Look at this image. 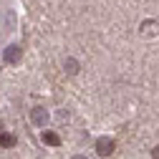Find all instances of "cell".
Segmentation results:
<instances>
[{"instance_id": "6", "label": "cell", "mask_w": 159, "mask_h": 159, "mask_svg": "<svg viewBox=\"0 0 159 159\" xmlns=\"http://www.w3.org/2000/svg\"><path fill=\"white\" fill-rule=\"evenodd\" d=\"M154 159H159V147H157V149H154Z\"/></svg>"}, {"instance_id": "5", "label": "cell", "mask_w": 159, "mask_h": 159, "mask_svg": "<svg viewBox=\"0 0 159 159\" xmlns=\"http://www.w3.org/2000/svg\"><path fill=\"white\" fill-rule=\"evenodd\" d=\"M33 119H35V121H43V109H35V114H33Z\"/></svg>"}, {"instance_id": "1", "label": "cell", "mask_w": 159, "mask_h": 159, "mask_svg": "<svg viewBox=\"0 0 159 159\" xmlns=\"http://www.w3.org/2000/svg\"><path fill=\"white\" fill-rule=\"evenodd\" d=\"M96 149H98L101 157H106V154L114 152V142H111V139H98V142H96Z\"/></svg>"}, {"instance_id": "7", "label": "cell", "mask_w": 159, "mask_h": 159, "mask_svg": "<svg viewBox=\"0 0 159 159\" xmlns=\"http://www.w3.org/2000/svg\"><path fill=\"white\" fill-rule=\"evenodd\" d=\"M76 159H84V157H76Z\"/></svg>"}, {"instance_id": "4", "label": "cell", "mask_w": 159, "mask_h": 159, "mask_svg": "<svg viewBox=\"0 0 159 159\" xmlns=\"http://www.w3.org/2000/svg\"><path fill=\"white\" fill-rule=\"evenodd\" d=\"M15 144V136L10 134H0V147H13Z\"/></svg>"}, {"instance_id": "3", "label": "cell", "mask_w": 159, "mask_h": 159, "mask_svg": "<svg viewBox=\"0 0 159 159\" xmlns=\"http://www.w3.org/2000/svg\"><path fill=\"white\" fill-rule=\"evenodd\" d=\"M43 142L51 144V147H58V144H61V136L53 134V131H43Z\"/></svg>"}, {"instance_id": "2", "label": "cell", "mask_w": 159, "mask_h": 159, "mask_svg": "<svg viewBox=\"0 0 159 159\" xmlns=\"http://www.w3.org/2000/svg\"><path fill=\"white\" fill-rule=\"evenodd\" d=\"M5 61L18 63V61H20V48H18V46H10V48L5 51Z\"/></svg>"}]
</instances>
